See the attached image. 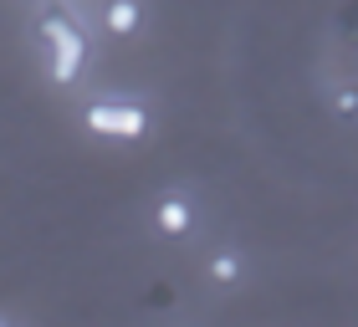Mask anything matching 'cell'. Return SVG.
I'll return each mask as SVG.
<instances>
[{
    "label": "cell",
    "instance_id": "7a4b0ae2",
    "mask_svg": "<svg viewBox=\"0 0 358 327\" xmlns=\"http://www.w3.org/2000/svg\"><path fill=\"white\" fill-rule=\"evenodd\" d=\"M83 128L97 138H118V143H138L149 138V112L134 97H92L83 108Z\"/></svg>",
    "mask_w": 358,
    "mask_h": 327
},
{
    "label": "cell",
    "instance_id": "277c9868",
    "mask_svg": "<svg viewBox=\"0 0 358 327\" xmlns=\"http://www.w3.org/2000/svg\"><path fill=\"white\" fill-rule=\"evenodd\" d=\"M103 31L113 41H134L143 31V0H108L103 6Z\"/></svg>",
    "mask_w": 358,
    "mask_h": 327
},
{
    "label": "cell",
    "instance_id": "5b68a950",
    "mask_svg": "<svg viewBox=\"0 0 358 327\" xmlns=\"http://www.w3.org/2000/svg\"><path fill=\"white\" fill-rule=\"evenodd\" d=\"M205 276H210V286H220V291L246 286V256H241L236 245H225V251H215L205 261Z\"/></svg>",
    "mask_w": 358,
    "mask_h": 327
},
{
    "label": "cell",
    "instance_id": "3957f363",
    "mask_svg": "<svg viewBox=\"0 0 358 327\" xmlns=\"http://www.w3.org/2000/svg\"><path fill=\"white\" fill-rule=\"evenodd\" d=\"M154 231L164 240H185L194 231V200L185 189H169V194H159V200H154Z\"/></svg>",
    "mask_w": 358,
    "mask_h": 327
},
{
    "label": "cell",
    "instance_id": "6da1fadb",
    "mask_svg": "<svg viewBox=\"0 0 358 327\" xmlns=\"http://www.w3.org/2000/svg\"><path fill=\"white\" fill-rule=\"evenodd\" d=\"M36 36H41V46H46L52 77L62 82V87L83 82L92 46H87V36H83V26H77V15H72L67 6H62V0H46V6L36 10Z\"/></svg>",
    "mask_w": 358,
    "mask_h": 327
},
{
    "label": "cell",
    "instance_id": "8992f818",
    "mask_svg": "<svg viewBox=\"0 0 358 327\" xmlns=\"http://www.w3.org/2000/svg\"><path fill=\"white\" fill-rule=\"evenodd\" d=\"M333 118L338 123H358V82H338L333 87Z\"/></svg>",
    "mask_w": 358,
    "mask_h": 327
}]
</instances>
